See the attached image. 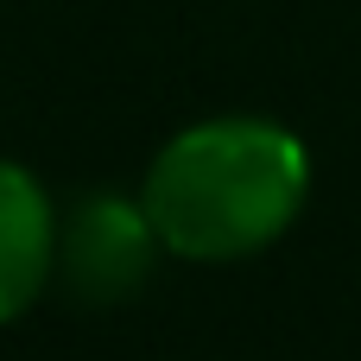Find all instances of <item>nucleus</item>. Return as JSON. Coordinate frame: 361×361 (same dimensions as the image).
Listing matches in <instances>:
<instances>
[{
  "instance_id": "1",
  "label": "nucleus",
  "mask_w": 361,
  "mask_h": 361,
  "mask_svg": "<svg viewBox=\"0 0 361 361\" xmlns=\"http://www.w3.org/2000/svg\"><path fill=\"white\" fill-rule=\"evenodd\" d=\"M311 197V152L292 127L260 114H216L159 146L146 165V216L165 254L228 267L267 254Z\"/></svg>"
},
{
  "instance_id": "2",
  "label": "nucleus",
  "mask_w": 361,
  "mask_h": 361,
  "mask_svg": "<svg viewBox=\"0 0 361 361\" xmlns=\"http://www.w3.org/2000/svg\"><path fill=\"white\" fill-rule=\"evenodd\" d=\"M165 241L140 197L89 190L57 216V286L76 305H127L146 292Z\"/></svg>"
},
{
  "instance_id": "3",
  "label": "nucleus",
  "mask_w": 361,
  "mask_h": 361,
  "mask_svg": "<svg viewBox=\"0 0 361 361\" xmlns=\"http://www.w3.org/2000/svg\"><path fill=\"white\" fill-rule=\"evenodd\" d=\"M57 279V216L44 184L0 159V324H19Z\"/></svg>"
}]
</instances>
